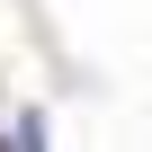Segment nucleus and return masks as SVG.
<instances>
[{
  "label": "nucleus",
  "mask_w": 152,
  "mask_h": 152,
  "mask_svg": "<svg viewBox=\"0 0 152 152\" xmlns=\"http://www.w3.org/2000/svg\"><path fill=\"white\" fill-rule=\"evenodd\" d=\"M36 143H45V125H36V116H18L9 134H0V152H36Z\"/></svg>",
  "instance_id": "nucleus-1"
}]
</instances>
